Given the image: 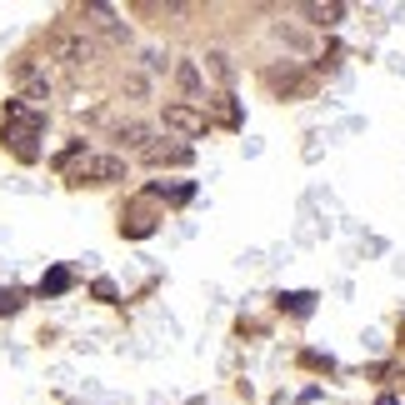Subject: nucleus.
<instances>
[{
  "mask_svg": "<svg viewBox=\"0 0 405 405\" xmlns=\"http://www.w3.org/2000/svg\"><path fill=\"white\" fill-rule=\"evenodd\" d=\"M55 165L66 170V176H70L75 185H85V180H91V185L125 180V160H120V156H85V160H80V151H66Z\"/></svg>",
  "mask_w": 405,
  "mask_h": 405,
  "instance_id": "obj_1",
  "label": "nucleus"
},
{
  "mask_svg": "<svg viewBox=\"0 0 405 405\" xmlns=\"http://www.w3.org/2000/svg\"><path fill=\"white\" fill-rule=\"evenodd\" d=\"M46 55L60 60V66H70V70H80L85 60L95 55V40L85 35V30H55V35L46 40Z\"/></svg>",
  "mask_w": 405,
  "mask_h": 405,
  "instance_id": "obj_2",
  "label": "nucleus"
},
{
  "mask_svg": "<svg viewBox=\"0 0 405 405\" xmlns=\"http://www.w3.org/2000/svg\"><path fill=\"white\" fill-rule=\"evenodd\" d=\"M165 131H176V135H200V131H205V111H196V105H165Z\"/></svg>",
  "mask_w": 405,
  "mask_h": 405,
  "instance_id": "obj_3",
  "label": "nucleus"
},
{
  "mask_svg": "<svg viewBox=\"0 0 405 405\" xmlns=\"http://www.w3.org/2000/svg\"><path fill=\"white\" fill-rule=\"evenodd\" d=\"M145 165H190V145H180V140H151V145H145Z\"/></svg>",
  "mask_w": 405,
  "mask_h": 405,
  "instance_id": "obj_4",
  "label": "nucleus"
},
{
  "mask_svg": "<svg viewBox=\"0 0 405 405\" xmlns=\"http://www.w3.org/2000/svg\"><path fill=\"white\" fill-rule=\"evenodd\" d=\"M85 20H91V26H95L100 35H111V40H125V35H131V30H125L120 20H115V10H111V6H85Z\"/></svg>",
  "mask_w": 405,
  "mask_h": 405,
  "instance_id": "obj_5",
  "label": "nucleus"
},
{
  "mask_svg": "<svg viewBox=\"0 0 405 405\" xmlns=\"http://www.w3.org/2000/svg\"><path fill=\"white\" fill-rule=\"evenodd\" d=\"M281 310H290V315H310V310H315V295H310V290H290V295H281Z\"/></svg>",
  "mask_w": 405,
  "mask_h": 405,
  "instance_id": "obj_6",
  "label": "nucleus"
},
{
  "mask_svg": "<svg viewBox=\"0 0 405 405\" xmlns=\"http://www.w3.org/2000/svg\"><path fill=\"white\" fill-rule=\"evenodd\" d=\"M40 290H46V295H66V290H70V270H66V265L46 270V281H40Z\"/></svg>",
  "mask_w": 405,
  "mask_h": 405,
  "instance_id": "obj_7",
  "label": "nucleus"
},
{
  "mask_svg": "<svg viewBox=\"0 0 405 405\" xmlns=\"http://www.w3.org/2000/svg\"><path fill=\"white\" fill-rule=\"evenodd\" d=\"M205 70L216 75L220 85H230V75H236V66H230V55H220V50H210V55H205Z\"/></svg>",
  "mask_w": 405,
  "mask_h": 405,
  "instance_id": "obj_8",
  "label": "nucleus"
},
{
  "mask_svg": "<svg viewBox=\"0 0 405 405\" xmlns=\"http://www.w3.org/2000/svg\"><path fill=\"white\" fill-rule=\"evenodd\" d=\"M176 80H180V91H185V95H196V91H200V66L180 60V66H176Z\"/></svg>",
  "mask_w": 405,
  "mask_h": 405,
  "instance_id": "obj_9",
  "label": "nucleus"
},
{
  "mask_svg": "<svg viewBox=\"0 0 405 405\" xmlns=\"http://www.w3.org/2000/svg\"><path fill=\"white\" fill-rule=\"evenodd\" d=\"M115 135H120L125 145H140V151H145V145H151V125H135V120H131V125H120Z\"/></svg>",
  "mask_w": 405,
  "mask_h": 405,
  "instance_id": "obj_10",
  "label": "nucleus"
},
{
  "mask_svg": "<svg viewBox=\"0 0 405 405\" xmlns=\"http://www.w3.org/2000/svg\"><path fill=\"white\" fill-rule=\"evenodd\" d=\"M305 15L315 20V26H340V15H346V10H340V6H305Z\"/></svg>",
  "mask_w": 405,
  "mask_h": 405,
  "instance_id": "obj_11",
  "label": "nucleus"
},
{
  "mask_svg": "<svg viewBox=\"0 0 405 405\" xmlns=\"http://www.w3.org/2000/svg\"><path fill=\"white\" fill-rule=\"evenodd\" d=\"M15 310H20V290L0 285V315H15Z\"/></svg>",
  "mask_w": 405,
  "mask_h": 405,
  "instance_id": "obj_12",
  "label": "nucleus"
},
{
  "mask_svg": "<svg viewBox=\"0 0 405 405\" xmlns=\"http://www.w3.org/2000/svg\"><path fill=\"white\" fill-rule=\"evenodd\" d=\"M95 301H115V285L111 281H95Z\"/></svg>",
  "mask_w": 405,
  "mask_h": 405,
  "instance_id": "obj_13",
  "label": "nucleus"
},
{
  "mask_svg": "<svg viewBox=\"0 0 405 405\" xmlns=\"http://www.w3.org/2000/svg\"><path fill=\"white\" fill-rule=\"evenodd\" d=\"M375 405H400V400H395V395H380V400H375Z\"/></svg>",
  "mask_w": 405,
  "mask_h": 405,
  "instance_id": "obj_14",
  "label": "nucleus"
}]
</instances>
